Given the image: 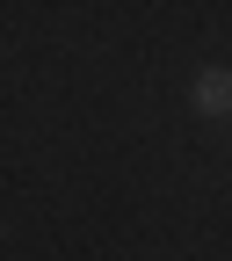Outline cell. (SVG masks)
<instances>
[{
	"label": "cell",
	"mask_w": 232,
	"mask_h": 261,
	"mask_svg": "<svg viewBox=\"0 0 232 261\" xmlns=\"http://www.w3.org/2000/svg\"><path fill=\"white\" fill-rule=\"evenodd\" d=\"M189 102H196V116L232 123V65H203V73L189 80Z\"/></svg>",
	"instance_id": "cell-1"
}]
</instances>
